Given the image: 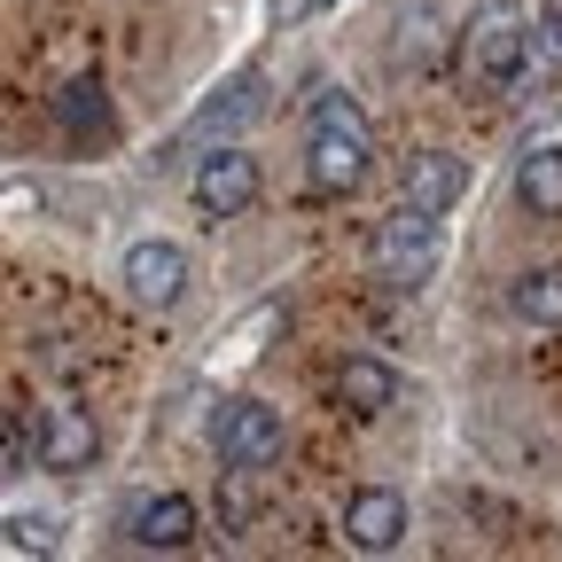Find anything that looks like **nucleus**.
I'll use <instances>...</instances> for the list:
<instances>
[{"label":"nucleus","instance_id":"nucleus-1","mask_svg":"<svg viewBox=\"0 0 562 562\" xmlns=\"http://www.w3.org/2000/svg\"><path fill=\"white\" fill-rule=\"evenodd\" d=\"M368 157H375V140H368L360 102L328 87V94L313 102V133H305V180H313L321 195H351V188L368 180Z\"/></svg>","mask_w":562,"mask_h":562},{"label":"nucleus","instance_id":"nucleus-2","mask_svg":"<svg viewBox=\"0 0 562 562\" xmlns=\"http://www.w3.org/2000/svg\"><path fill=\"white\" fill-rule=\"evenodd\" d=\"M461 63H469V79H484V87L531 79V16L516 9V0H476L469 24H461Z\"/></svg>","mask_w":562,"mask_h":562},{"label":"nucleus","instance_id":"nucleus-3","mask_svg":"<svg viewBox=\"0 0 562 562\" xmlns=\"http://www.w3.org/2000/svg\"><path fill=\"white\" fill-rule=\"evenodd\" d=\"M250 203H258V157L211 149V157L195 165V211H203V220H243Z\"/></svg>","mask_w":562,"mask_h":562},{"label":"nucleus","instance_id":"nucleus-4","mask_svg":"<svg viewBox=\"0 0 562 562\" xmlns=\"http://www.w3.org/2000/svg\"><path fill=\"white\" fill-rule=\"evenodd\" d=\"M281 406H266V398H235L227 414H220V461H243V469H273V453H281Z\"/></svg>","mask_w":562,"mask_h":562},{"label":"nucleus","instance_id":"nucleus-5","mask_svg":"<svg viewBox=\"0 0 562 562\" xmlns=\"http://www.w3.org/2000/svg\"><path fill=\"white\" fill-rule=\"evenodd\" d=\"M117 281H125V297H133V305L165 313V305L188 290V258H180L172 243H133L125 266H117Z\"/></svg>","mask_w":562,"mask_h":562},{"label":"nucleus","instance_id":"nucleus-6","mask_svg":"<svg viewBox=\"0 0 562 562\" xmlns=\"http://www.w3.org/2000/svg\"><path fill=\"white\" fill-rule=\"evenodd\" d=\"M430 258H438V211L398 203V220L383 227V266H391V281H398V290H414V281L430 273Z\"/></svg>","mask_w":562,"mask_h":562},{"label":"nucleus","instance_id":"nucleus-7","mask_svg":"<svg viewBox=\"0 0 562 562\" xmlns=\"http://www.w3.org/2000/svg\"><path fill=\"white\" fill-rule=\"evenodd\" d=\"M344 539L360 547V554H391L406 539V501L391 484H368V492H351L344 501Z\"/></svg>","mask_w":562,"mask_h":562},{"label":"nucleus","instance_id":"nucleus-8","mask_svg":"<svg viewBox=\"0 0 562 562\" xmlns=\"http://www.w3.org/2000/svg\"><path fill=\"white\" fill-rule=\"evenodd\" d=\"M94 453H102L94 414H87V406H47V422H40V469H55V476H79Z\"/></svg>","mask_w":562,"mask_h":562},{"label":"nucleus","instance_id":"nucleus-9","mask_svg":"<svg viewBox=\"0 0 562 562\" xmlns=\"http://www.w3.org/2000/svg\"><path fill=\"white\" fill-rule=\"evenodd\" d=\"M461 195H469V165H461L453 149H422V157H414V172H406V203H422V211H438V220H446Z\"/></svg>","mask_w":562,"mask_h":562},{"label":"nucleus","instance_id":"nucleus-10","mask_svg":"<svg viewBox=\"0 0 562 562\" xmlns=\"http://www.w3.org/2000/svg\"><path fill=\"white\" fill-rule=\"evenodd\" d=\"M391 398H398V375H391L383 360H368V351L336 360V406H344V414H360V422H368V414H383Z\"/></svg>","mask_w":562,"mask_h":562},{"label":"nucleus","instance_id":"nucleus-11","mask_svg":"<svg viewBox=\"0 0 562 562\" xmlns=\"http://www.w3.org/2000/svg\"><path fill=\"white\" fill-rule=\"evenodd\" d=\"M55 125L63 133H87V140H110V94H102V79H63L55 87Z\"/></svg>","mask_w":562,"mask_h":562},{"label":"nucleus","instance_id":"nucleus-12","mask_svg":"<svg viewBox=\"0 0 562 562\" xmlns=\"http://www.w3.org/2000/svg\"><path fill=\"white\" fill-rule=\"evenodd\" d=\"M195 524H203V516H195L188 492H157V501L140 508V524H133V531H140V547H165V554H172V547H188V539H195Z\"/></svg>","mask_w":562,"mask_h":562},{"label":"nucleus","instance_id":"nucleus-13","mask_svg":"<svg viewBox=\"0 0 562 562\" xmlns=\"http://www.w3.org/2000/svg\"><path fill=\"white\" fill-rule=\"evenodd\" d=\"M516 195H524V211H539V220H562V149L554 140L516 165Z\"/></svg>","mask_w":562,"mask_h":562},{"label":"nucleus","instance_id":"nucleus-14","mask_svg":"<svg viewBox=\"0 0 562 562\" xmlns=\"http://www.w3.org/2000/svg\"><path fill=\"white\" fill-rule=\"evenodd\" d=\"M258 508H266V469L227 461V476H220V531H250Z\"/></svg>","mask_w":562,"mask_h":562},{"label":"nucleus","instance_id":"nucleus-15","mask_svg":"<svg viewBox=\"0 0 562 562\" xmlns=\"http://www.w3.org/2000/svg\"><path fill=\"white\" fill-rule=\"evenodd\" d=\"M508 305H516V321H531V328H562V266H539V273H524Z\"/></svg>","mask_w":562,"mask_h":562},{"label":"nucleus","instance_id":"nucleus-16","mask_svg":"<svg viewBox=\"0 0 562 562\" xmlns=\"http://www.w3.org/2000/svg\"><path fill=\"white\" fill-rule=\"evenodd\" d=\"M531 79H562V0L531 16Z\"/></svg>","mask_w":562,"mask_h":562},{"label":"nucleus","instance_id":"nucleus-17","mask_svg":"<svg viewBox=\"0 0 562 562\" xmlns=\"http://www.w3.org/2000/svg\"><path fill=\"white\" fill-rule=\"evenodd\" d=\"M47 547H55L47 516H9V554H47Z\"/></svg>","mask_w":562,"mask_h":562},{"label":"nucleus","instance_id":"nucleus-18","mask_svg":"<svg viewBox=\"0 0 562 562\" xmlns=\"http://www.w3.org/2000/svg\"><path fill=\"white\" fill-rule=\"evenodd\" d=\"M32 453H40V446H32V438L16 430V422H9V438H0V461H9V476H16V469H24Z\"/></svg>","mask_w":562,"mask_h":562},{"label":"nucleus","instance_id":"nucleus-19","mask_svg":"<svg viewBox=\"0 0 562 562\" xmlns=\"http://www.w3.org/2000/svg\"><path fill=\"white\" fill-rule=\"evenodd\" d=\"M305 9H328V0H281V16H305Z\"/></svg>","mask_w":562,"mask_h":562}]
</instances>
